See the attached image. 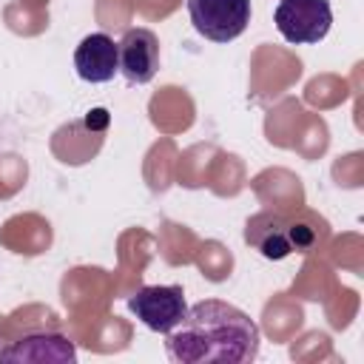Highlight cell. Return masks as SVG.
Masks as SVG:
<instances>
[{
  "mask_svg": "<svg viewBox=\"0 0 364 364\" xmlns=\"http://www.w3.org/2000/svg\"><path fill=\"white\" fill-rule=\"evenodd\" d=\"M287 236H290L293 250H299V253L310 250L313 242H316V230L310 225H287Z\"/></svg>",
  "mask_w": 364,
  "mask_h": 364,
  "instance_id": "9c48e42d",
  "label": "cell"
},
{
  "mask_svg": "<svg viewBox=\"0 0 364 364\" xmlns=\"http://www.w3.org/2000/svg\"><path fill=\"white\" fill-rule=\"evenodd\" d=\"M6 361H77L74 344L60 333H31L20 338L14 347L3 350Z\"/></svg>",
  "mask_w": 364,
  "mask_h": 364,
  "instance_id": "52a82bcc",
  "label": "cell"
},
{
  "mask_svg": "<svg viewBox=\"0 0 364 364\" xmlns=\"http://www.w3.org/2000/svg\"><path fill=\"white\" fill-rule=\"evenodd\" d=\"M279 34L293 46H313L327 37L333 26L330 0H279L273 9Z\"/></svg>",
  "mask_w": 364,
  "mask_h": 364,
  "instance_id": "7a4b0ae2",
  "label": "cell"
},
{
  "mask_svg": "<svg viewBox=\"0 0 364 364\" xmlns=\"http://www.w3.org/2000/svg\"><path fill=\"white\" fill-rule=\"evenodd\" d=\"M188 17L199 37L230 43L250 23V0H188Z\"/></svg>",
  "mask_w": 364,
  "mask_h": 364,
  "instance_id": "3957f363",
  "label": "cell"
},
{
  "mask_svg": "<svg viewBox=\"0 0 364 364\" xmlns=\"http://www.w3.org/2000/svg\"><path fill=\"white\" fill-rule=\"evenodd\" d=\"M262 219L267 222V228H262L256 219L247 222V230H245V239L270 262H282L293 253V245H290V236H287V225L279 219V216H267L262 213Z\"/></svg>",
  "mask_w": 364,
  "mask_h": 364,
  "instance_id": "ba28073f",
  "label": "cell"
},
{
  "mask_svg": "<svg viewBox=\"0 0 364 364\" xmlns=\"http://www.w3.org/2000/svg\"><path fill=\"white\" fill-rule=\"evenodd\" d=\"M259 324L222 299H205L188 307L182 321L165 333V350L179 364H245L259 355Z\"/></svg>",
  "mask_w": 364,
  "mask_h": 364,
  "instance_id": "6da1fadb",
  "label": "cell"
},
{
  "mask_svg": "<svg viewBox=\"0 0 364 364\" xmlns=\"http://www.w3.org/2000/svg\"><path fill=\"white\" fill-rule=\"evenodd\" d=\"M117 48H119V74L131 85H145L156 77L159 40L151 28H125Z\"/></svg>",
  "mask_w": 364,
  "mask_h": 364,
  "instance_id": "5b68a950",
  "label": "cell"
},
{
  "mask_svg": "<svg viewBox=\"0 0 364 364\" xmlns=\"http://www.w3.org/2000/svg\"><path fill=\"white\" fill-rule=\"evenodd\" d=\"M128 310L154 333H171L188 313L179 284H145L128 296Z\"/></svg>",
  "mask_w": 364,
  "mask_h": 364,
  "instance_id": "277c9868",
  "label": "cell"
},
{
  "mask_svg": "<svg viewBox=\"0 0 364 364\" xmlns=\"http://www.w3.org/2000/svg\"><path fill=\"white\" fill-rule=\"evenodd\" d=\"M74 68L77 77L85 82H108L119 74V48L105 31L85 34L74 48Z\"/></svg>",
  "mask_w": 364,
  "mask_h": 364,
  "instance_id": "8992f818",
  "label": "cell"
}]
</instances>
